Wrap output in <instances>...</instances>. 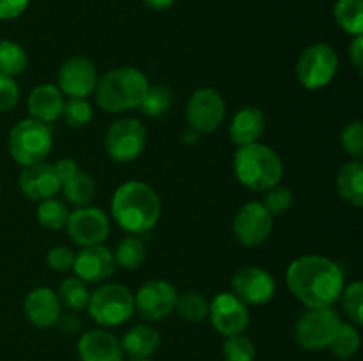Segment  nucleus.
Instances as JSON below:
<instances>
[{
    "mask_svg": "<svg viewBox=\"0 0 363 361\" xmlns=\"http://www.w3.org/2000/svg\"><path fill=\"white\" fill-rule=\"evenodd\" d=\"M30 0H0V20H16L27 11Z\"/></svg>",
    "mask_w": 363,
    "mask_h": 361,
    "instance_id": "nucleus-41",
    "label": "nucleus"
},
{
    "mask_svg": "<svg viewBox=\"0 0 363 361\" xmlns=\"http://www.w3.org/2000/svg\"><path fill=\"white\" fill-rule=\"evenodd\" d=\"M145 7L152 11H165L176 4V0H144Z\"/></svg>",
    "mask_w": 363,
    "mask_h": 361,
    "instance_id": "nucleus-45",
    "label": "nucleus"
},
{
    "mask_svg": "<svg viewBox=\"0 0 363 361\" xmlns=\"http://www.w3.org/2000/svg\"><path fill=\"white\" fill-rule=\"evenodd\" d=\"M78 356L82 361H123L121 340L106 329H92L78 340Z\"/></svg>",
    "mask_w": 363,
    "mask_h": 361,
    "instance_id": "nucleus-20",
    "label": "nucleus"
},
{
    "mask_svg": "<svg viewBox=\"0 0 363 361\" xmlns=\"http://www.w3.org/2000/svg\"><path fill=\"white\" fill-rule=\"evenodd\" d=\"M112 218L131 236H140L156 227L162 216V202L155 188L142 180L121 184L112 197Z\"/></svg>",
    "mask_w": 363,
    "mask_h": 361,
    "instance_id": "nucleus-2",
    "label": "nucleus"
},
{
    "mask_svg": "<svg viewBox=\"0 0 363 361\" xmlns=\"http://www.w3.org/2000/svg\"><path fill=\"white\" fill-rule=\"evenodd\" d=\"M60 191L64 193V198L69 204H73L74 207H84V205L91 204L96 195L94 177L91 173L84 172V170H78L71 179L62 183Z\"/></svg>",
    "mask_w": 363,
    "mask_h": 361,
    "instance_id": "nucleus-25",
    "label": "nucleus"
},
{
    "mask_svg": "<svg viewBox=\"0 0 363 361\" xmlns=\"http://www.w3.org/2000/svg\"><path fill=\"white\" fill-rule=\"evenodd\" d=\"M59 301L62 306L69 308L71 311H82L87 308L89 299H91V292L87 289V283L80 280L78 276H71L66 278L59 285Z\"/></svg>",
    "mask_w": 363,
    "mask_h": 361,
    "instance_id": "nucleus-28",
    "label": "nucleus"
},
{
    "mask_svg": "<svg viewBox=\"0 0 363 361\" xmlns=\"http://www.w3.org/2000/svg\"><path fill=\"white\" fill-rule=\"evenodd\" d=\"M162 343L158 329L149 324H137L121 340L123 353L130 357H151Z\"/></svg>",
    "mask_w": 363,
    "mask_h": 361,
    "instance_id": "nucleus-23",
    "label": "nucleus"
},
{
    "mask_svg": "<svg viewBox=\"0 0 363 361\" xmlns=\"http://www.w3.org/2000/svg\"><path fill=\"white\" fill-rule=\"evenodd\" d=\"M23 311L28 321L35 328H52L57 324L60 314H62V304L59 296L48 287H35L25 296Z\"/></svg>",
    "mask_w": 363,
    "mask_h": 361,
    "instance_id": "nucleus-19",
    "label": "nucleus"
},
{
    "mask_svg": "<svg viewBox=\"0 0 363 361\" xmlns=\"http://www.w3.org/2000/svg\"><path fill=\"white\" fill-rule=\"evenodd\" d=\"M286 283L291 294L307 308H332L344 290V273L321 255H303L289 264Z\"/></svg>",
    "mask_w": 363,
    "mask_h": 361,
    "instance_id": "nucleus-1",
    "label": "nucleus"
},
{
    "mask_svg": "<svg viewBox=\"0 0 363 361\" xmlns=\"http://www.w3.org/2000/svg\"><path fill=\"white\" fill-rule=\"evenodd\" d=\"M66 230L71 241L78 246L103 244L110 236V219L103 209L94 205H84L69 212Z\"/></svg>",
    "mask_w": 363,
    "mask_h": 361,
    "instance_id": "nucleus-12",
    "label": "nucleus"
},
{
    "mask_svg": "<svg viewBox=\"0 0 363 361\" xmlns=\"http://www.w3.org/2000/svg\"><path fill=\"white\" fill-rule=\"evenodd\" d=\"M20 99V87L13 76L0 73V113L9 112Z\"/></svg>",
    "mask_w": 363,
    "mask_h": 361,
    "instance_id": "nucleus-39",
    "label": "nucleus"
},
{
    "mask_svg": "<svg viewBox=\"0 0 363 361\" xmlns=\"http://www.w3.org/2000/svg\"><path fill=\"white\" fill-rule=\"evenodd\" d=\"M174 311H177L179 317L184 319V321L199 324V322H202L208 317L209 301L206 299L204 294L188 290V292H183L181 296H177Z\"/></svg>",
    "mask_w": 363,
    "mask_h": 361,
    "instance_id": "nucleus-30",
    "label": "nucleus"
},
{
    "mask_svg": "<svg viewBox=\"0 0 363 361\" xmlns=\"http://www.w3.org/2000/svg\"><path fill=\"white\" fill-rule=\"evenodd\" d=\"M360 342L362 338L358 326L351 324V322H342L339 331L335 333L333 340L330 342L328 349L339 360H351L360 349Z\"/></svg>",
    "mask_w": 363,
    "mask_h": 361,
    "instance_id": "nucleus-29",
    "label": "nucleus"
},
{
    "mask_svg": "<svg viewBox=\"0 0 363 361\" xmlns=\"http://www.w3.org/2000/svg\"><path fill=\"white\" fill-rule=\"evenodd\" d=\"M74 253L71 248L67 246H55L48 251L46 255V264L53 269V271L66 273L73 268Z\"/></svg>",
    "mask_w": 363,
    "mask_h": 361,
    "instance_id": "nucleus-40",
    "label": "nucleus"
},
{
    "mask_svg": "<svg viewBox=\"0 0 363 361\" xmlns=\"http://www.w3.org/2000/svg\"><path fill=\"white\" fill-rule=\"evenodd\" d=\"M350 60L353 64L358 74H362L363 69V35H354L350 45Z\"/></svg>",
    "mask_w": 363,
    "mask_h": 361,
    "instance_id": "nucleus-43",
    "label": "nucleus"
},
{
    "mask_svg": "<svg viewBox=\"0 0 363 361\" xmlns=\"http://www.w3.org/2000/svg\"><path fill=\"white\" fill-rule=\"evenodd\" d=\"M52 145L53 138L50 126L35 119H23L14 124L7 140L11 158L21 166L45 161L52 151Z\"/></svg>",
    "mask_w": 363,
    "mask_h": 361,
    "instance_id": "nucleus-5",
    "label": "nucleus"
},
{
    "mask_svg": "<svg viewBox=\"0 0 363 361\" xmlns=\"http://www.w3.org/2000/svg\"><path fill=\"white\" fill-rule=\"evenodd\" d=\"M234 237L247 248L261 246L273 232V216L262 202H247L233 222Z\"/></svg>",
    "mask_w": 363,
    "mask_h": 361,
    "instance_id": "nucleus-11",
    "label": "nucleus"
},
{
    "mask_svg": "<svg viewBox=\"0 0 363 361\" xmlns=\"http://www.w3.org/2000/svg\"><path fill=\"white\" fill-rule=\"evenodd\" d=\"M340 144L344 151L354 159L363 158V124L362 120H353L344 126L340 133Z\"/></svg>",
    "mask_w": 363,
    "mask_h": 361,
    "instance_id": "nucleus-37",
    "label": "nucleus"
},
{
    "mask_svg": "<svg viewBox=\"0 0 363 361\" xmlns=\"http://www.w3.org/2000/svg\"><path fill=\"white\" fill-rule=\"evenodd\" d=\"M340 324L342 321L333 308H308L294 324V340L307 350L328 349Z\"/></svg>",
    "mask_w": 363,
    "mask_h": 361,
    "instance_id": "nucleus-8",
    "label": "nucleus"
},
{
    "mask_svg": "<svg viewBox=\"0 0 363 361\" xmlns=\"http://www.w3.org/2000/svg\"><path fill=\"white\" fill-rule=\"evenodd\" d=\"M266 130V117L255 106H243L234 113L229 126V137L238 147L259 142Z\"/></svg>",
    "mask_w": 363,
    "mask_h": 361,
    "instance_id": "nucleus-22",
    "label": "nucleus"
},
{
    "mask_svg": "<svg viewBox=\"0 0 363 361\" xmlns=\"http://www.w3.org/2000/svg\"><path fill=\"white\" fill-rule=\"evenodd\" d=\"M234 173L245 188L252 191H266L280 184L284 163L272 147L264 144L241 145L234 156Z\"/></svg>",
    "mask_w": 363,
    "mask_h": 361,
    "instance_id": "nucleus-4",
    "label": "nucleus"
},
{
    "mask_svg": "<svg viewBox=\"0 0 363 361\" xmlns=\"http://www.w3.org/2000/svg\"><path fill=\"white\" fill-rule=\"evenodd\" d=\"M147 145V130L133 117L116 120L106 130L105 151L117 163H130L144 152Z\"/></svg>",
    "mask_w": 363,
    "mask_h": 361,
    "instance_id": "nucleus-9",
    "label": "nucleus"
},
{
    "mask_svg": "<svg viewBox=\"0 0 363 361\" xmlns=\"http://www.w3.org/2000/svg\"><path fill=\"white\" fill-rule=\"evenodd\" d=\"M27 62L28 55L23 46L9 39L0 41V73L14 78L16 74L23 73Z\"/></svg>",
    "mask_w": 363,
    "mask_h": 361,
    "instance_id": "nucleus-32",
    "label": "nucleus"
},
{
    "mask_svg": "<svg viewBox=\"0 0 363 361\" xmlns=\"http://www.w3.org/2000/svg\"><path fill=\"white\" fill-rule=\"evenodd\" d=\"M38 223L46 230H60L66 227L67 218H69V209H67L66 202L59 200V198H46V200L39 202L38 212Z\"/></svg>",
    "mask_w": 363,
    "mask_h": 361,
    "instance_id": "nucleus-31",
    "label": "nucleus"
},
{
    "mask_svg": "<svg viewBox=\"0 0 363 361\" xmlns=\"http://www.w3.org/2000/svg\"><path fill=\"white\" fill-rule=\"evenodd\" d=\"M126 361H152V360H149V357H130V360Z\"/></svg>",
    "mask_w": 363,
    "mask_h": 361,
    "instance_id": "nucleus-47",
    "label": "nucleus"
},
{
    "mask_svg": "<svg viewBox=\"0 0 363 361\" xmlns=\"http://www.w3.org/2000/svg\"><path fill=\"white\" fill-rule=\"evenodd\" d=\"M98 71L87 57H69L59 69V88L67 98H85L98 85Z\"/></svg>",
    "mask_w": 363,
    "mask_h": 361,
    "instance_id": "nucleus-16",
    "label": "nucleus"
},
{
    "mask_svg": "<svg viewBox=\"0 0 363 361\" xmlns=\"http://www.w3.org/2000/svg\"><path fill=\"white\" fill-rule=\"evenodd\" d=\"M266 191H268V193H266L264 202H262V204H264V207L272 212L273 218L289 211L294 200L293 191H291L289 188L277 184V186L269 188V190Z\"/></svg>",
    "mask_w": 363,
    "mask_h": 361,
    "instance_id": "nucleus-38",
    "label": "nucleus"
},
{
    "mask_svg": "<svg viewBox=\"0 0 363 361\" xmlns=\"http://www.w3.org/2000/svg\"><path fill=\"white\" fill-rule=\"evenodd\" d=\"M342 308L344 314L347 315L351 324L362 326L363 324V283L353 282L347 287H344L342 294Z\"/></svg>",
    "mask_w": 363,
    "mask_h": 361,
    "instance_id": "nucleus-35",
    "label": "nucleus"
},
{
    "mask_svg": "<svg viewBox=\"0 0 363 361\" xmlns=\"http://www.w3.org/2000/svg\"><path fill=\"white\" fill-rule=\"evenodd\" d=\"M177 290L170 282L155 278L145 282L135 296V311L144 321H160L169 317L176 308Z\"/></svg>",
    "mask_w": 363,
    "mask_h": 361,
    "instance_id": "nucleus-13",
    "label": "nucleus"
},
{
    "mask_svg": "<svg viewBox=\"0 0 363 361\" xmlns=\"http://www.w3.org/2000/svg\"><path fill=\"white\" fill-rule=\"evenodd\" d=\"M172 105V92L165 85H149V91L140 103V112L145 117H160Z\"/></svg>",
    "mask_w": 363,
    "mask_h": 361,
    "instance_id": "nucleus-33",
    "label": "nucleus"
},
{
    "mask_svg": "<svg viewBox=\"0 0 363 361\" xmlns=\"http://www.w3.org/2000/svg\"><path fill=\"white\" fill-rule=\"evenodd\" d=\"M18 186L21 193L34 202H43L46 198H53L62 188L55 168L50 163H35L25 166L18 177Z\"/></svg>",
    "mask_w": 363,
    "mask_h": 361,
    "instance_id": "nucleus-18",
    "label": "nucleus"
},
{
    "mask_svg": "<svg viewBox=\"0 0 363 361\" xmlns=\"http://www.w3.org/2000/svg\"><path fill=\"white\" fill-rule=\"evenodd\" d=\"M62 117L67 126L80 130L91 124L94 112H92V105L85 98H69L64 103Z\"/></svg>",
    "mask_w": 363,
    "mask_h": 361,
    "instance_id": "nucleus-34",
    "label": "nucleus"
},
{
    "mask_svg": "<svg viewBox=\"0 0 363 361\" xmlns=\"http://www.w3.org/2000/svg\"><path fill=\"white\" fill-rule=\"evenodd\" d=\"M149 80L133 66L110 69L98 80L94 88L96 105L108 113L130 112L138 108L149 91Z\"/></svg>",
    "mask_w": 363,
    "mask_h": 361,
    "instance_id": "nucleus-3",
    "label": "nucleus"
},
{
    "mask_svg": "<svg viewBox=\"0 0 363 361\" xmlns=\"http://www.w3.org/2000/svg\"><path fill=\"white\" fill-rule=\"evenodd\" d=\"M183 137H184V144L188 145H194L199 142V133L195 130H191V127H188V130L184 131Z\"/></svg>",
    "mask_w": 363,
    "mask_h": 361,
    "instance_id": "nucleus-46",
    "label": "nucleus"
},
{
    "mask_svg": "<svg viewBox=\"0 0 363 361\" xmlns=\"http://www.w3.org/2000/svg\"><path fill=\"white\" fill-rule=\"evenodd\" d=\"M53 168H55V172H57V176H59L60 183H66L67 179H71V177H73L74 173L80 170V168H78L77 161H74V159H69V158L59 159V161L53 165Z\"/></svg>",
    "mask_w": 363,
    "mask_h": 361,
    "instance_id": "nucleus-42",
    "label": "nucleus"
},
{
    "mask_svg": "<svg viewBox=\"0 0 363 361\" xmlns=\"http://www.w3.org/2000/svg\"><path fill=\"white\" fill-rule=\"evenodd\" d=\"M230 292L240 297L245 304H266L273 299L277 290V283L273 276L266 269L257 265H247L236 271L230 282Z\"/></svg>",
    "mask_w": 363,
    "mask_h": 361,
    "instance_id": "nucleus-15",
    "label": "nucleus"
},
{
    "mask_svg": "<svg viewBox=\"0 0 363 361\" xmlns=\"http://www.w3.org/2000/svg\"><path fill=\"white\" fill-rule=\"evenodd\" d=\"M225 119V101L223 96L213 87L197 88L186 103L188 127L199 134L213 133Z\"/></svg>",
    "mask_w": 363,
    "mask_h": 361,
    "instance_id": "nucleus-10",
    "label": "nucleus"
},
{
    "mask_svg": "<svg viewBox=\"0 0 363 361\" xmlns=\"http://www.w3.org/2000/svg\"><path fill=\"white\" fill-rule=\"evenodd\" d=\"M74 275L85 283H101L116 271V258L113 251L103 244L84 246L74 253L73 268Z\"/></svg>",
    "mask_w": 363,
    "mask_h": 361,
    "instance_id": "nucleus-17",
    "label": "nucleus"
},
{
    "mask_svg": "<svg viewBox=\"0 0 363 361\" xmlns=\"http://www.w3.org/2000/svg\"><path fill=\"white\" fill-rule=\"evenodd\" d=\"M55 326H59L62 331L73 335V333H77L78 329L82 328V321L73 314V311H69V314H60L59 321H57Z\"/></svg>",
    "mask_w": 363,
    "mask_h": 361,
    "instance_id": "nucleus-44",
    "label": "nucleus"
},
{
    "mask_svg": "<svg viewBox=\"0 0 363 361\" xmlns=\"http://www.w3.org/2000/svg\"><path fill=\"white\" fill-rule=\"evenodd\" d=\"M64 94L60 92V88L57 85L52 84H43L38 87L32 88V92L28 94V113H30V119L39 120L43 124H52L57 119L62 117L64 110Z\"/></svg>",
    "mask_w": 363,
    "mask_h": 361,
    "instance_id": "nucleus-21",
    "label": "nucleus"
},
{
    "mask_svg": "<svg viewBox=\"0 0 363 361\" xmlns=\"http://www.w3.org/2000/svg\"><path fill=\"white\" fill-rule=\"evenodd\" d=\"M337 191L340 198L353 207L363 205V163L362 159L344 163L337 172Z\"/></svg>",
    "mask_w": 363,
    "mask_h": 361,
    "instance_id": "nucleus-24",
    "label": "nucleus"
},
{
    "mask_svg": "<svg viewBox=\"0 0 363 361\" xmlns=\"http://www.w3.org/2000/svg\"><path fill=\"white\" fill-rule=\"evenodd\" d=\"M333 18L346 34L363 35V0H337Z\"/></svg>",
    "mask_w": 363,
    "mask_h": 361,
    "instance_id": "nucleus-26",
    "label": "nucleus"
},
{
    "mask_svg": "<svg viewBox=\"0 0 363 361\" xmlns=\"http://www.w3.org/2000/svg\"><path fill=\"white\" fill-rule=\"evenodd\" d=\"M145 257H147V250H145L144 241L138 236L124 237L113 251L116 265L126 269V271H135V269L140 268Z\"/></svg>",
    "mask_w": 363,
    "mask_h": 361,
    "instance_id": "nucleus-27",
    "label": "nucleus"
},
{
    "mask_svg": "<svg viewBox=\"0 0 363 361\" xmlns=\"http://www.w3.org/2000/svg\"><path fill=\"white\" fill-rule=\"evenodd\" d=\"M222 353L225 361H254L255 360V345L248 336L241 335L227 336L223 342Z\"/></svg>",
    "mask_w": 363,
    "mask_h": 361,
    "instance_id": "nucleus-36",
    "label": "nucleus"
},
{
    "mask_svg": "<svg viewBox=\"0 0 363 361\" xmlns=\"http://www.w3.org/2000/svg\"><path fill=\"white\" fill-rule=\"evenodd\" d=\"M89 315L103 328H116L135 314V294L121 283H105L91 292Z\"/></svg>",
    "mask_w": 363,
    "mask_h": 361,
    "instance_id": "nucleus-6",
    "label": "nucleus"
},
{
    "mask_svg": "<svg viewBox=\"0 0 363 361\" xmlns=\"http://www.w3.org/2000/svg\"><path fill=\"white\" fill-rule=\"evenodd\" d=\"M339 71V55L326 42H315L301 52L296 62V78L307 91H319L333 81Z\"/></svg>",
    "mask_w": 363,
    "mask_h": 361,
    "instance_id": "nucleus-7",
    "label": "nucleus"
},
{
    "mask_svg": "<svg viewBox=\"0 0 363 361\" xmlns=\"http://www.w3.org/2000/svg\"><path fill=\"white\" fill-rule=\"evenodd\" d=\"M208 317L213 328L223 336L241 335L250 322L248 306L233 292H220L209 301Z\"/></svg>",
    "mask_w": 363,
    "mask_h": 361,
    "instance_id": "nucleus-14",
    "label": "nucleus"
}]
</instances>
